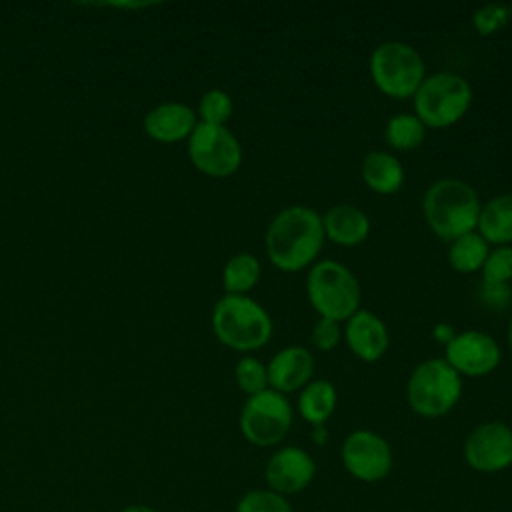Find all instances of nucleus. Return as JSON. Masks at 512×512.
<instances>
[{
    "instance_id": "nucleus-1",
    "label": "nucleus",
    "mask_w": 512,
    "mask_h": 512,
    "mask_svg": "<svg viewBox=\"0 0 512 512\" xmlns=\"http://www.w3.org/2000/svg\"><path fill=\"white\" fill-rule=\"evenodd\" d=\"M324 242L322 214L302 204L282 208L264 234L266 256L282 272H298L312 266Z\"/></svg>"
},
{
    "instance_id": "nucleus-2",
    "label": "nucleus",
    "mask_w": 512,
    "mask_h": 512,
    "mask_svg": "<svg viewBox=\"0 0 512 512\" xmlns=\"http://www.w3.org/2000/svg\"><path fill=\"white\" fill-rule=\"evenodd\" d=\"M482 202L478 192L460 178L432 182L422 198V214L428 228L446 242L474 232Z\"/></svg>"
},
{
    "instance_id": "nucleus-3",
    "label": "nucleus",
    "mask_w": 512,
    "mask_h": 512,
    "mask_svg": "<svg viewBox=\"0 0 512 512\" xmlns=\"http://www.w3.org/2000/svg\"><path fill=\"white\" fill-rule=\"evenodd\" d=\"M216 338L238 352H252L272 338V318L266 308L250 296L224 294L212 310Z\"/></svg>"
},
{
    "instance_id": "nucleus-4",
    "label": "nucleus",
    "mask_w": 512,
    "mask_h": 512,
    "mask_svg": "<svg viewBox=\"0 0 512 512\" xmlns=\"http://www.w3.org/2000/svg\"><path fill=\"white\" fill-rule=\"evenodd\" d=\"M306 294L320 318L344 322L360 310V282L348 266L336 260H320L310 266Z\"/></svg>"
},
{
    "instance_id": "nucleus-5",
    "label": "nucleus",
    "mask_w": 512,
    "mask_h": 512,
    "mask_svg": "<svg viewBox=\"0 0 512 512\" xmlns=\"http://www.w3.org/2000/svg\"><path fill=\"white\" fill-rule=\"evenodd\" d=\"M374 86L388 98H412L426 78V64L420 52L400 40H386L378 44L368 62Z\"/></svg>"
},
{
    "instance_id": "nucleus-6",
    "label": "nucleus",
    "mask_w": 512,
    "mask_h": 512,
    "mask_svg": "<svg viewBox=\"0 0 512 512\" xmlns=\"http://www.w3.org/2000/svg\"><path fill=\"white\" fill-rule=\"evenodd\" d=\"M414 114L426 128H448L472 106V86L454 72H436L422 80L412 96Z\"/></svg>"
},
{
    "instance_id": "nucleus-7",
    "label": "nucleus",
    "mask_w": 512,
    "mask_h": 512,
    "mask_svg": "<svg viewBox=\"0 0 512 512\" xmlns=\"http://www.w3.org/2000/svg\"><path fill=\"white\" fill-rule=\"evenodd\" d=\"M462 396V376L444 360L428 358L420 362L406 384L408 406L424 418L448 414Z\"/></svg>"
},
{
    "instance_id": "nucleus-8",
    "label": "nucleus",
    "mask_w": 512,
    "mask_h": 512,
    "mask_svg": "<svg viewBox=\"0 0 512 512\" xmlns=\"http://www.w3.org/2000/svg\"><path fill=\"white\" fill-rule=\"evenodd\" d=\"M292 416V404L286 394L266 388L246 398L240 410V432L254 446H276L286 438Z\"/></svg>"
},
{
    "instance_id": "nucleus-9",
    "label": "nucleus",
    "mask_w": 512,
    "mask_h": 512,
    "mask_svg": "<svg viewBox=\"0 0 512 512\" xmlns=\"http://www.w3.org/2000/svg\"><path fill=\"white\" fill-rule=\"evenodd\" d=\"M188 158L198 172L228 178L242 164V146L228 126L198 122L188 138Z\"/></svg>"
},
{
    "instance_id": "nucleus-10",
    "label": "nucleus",
    "mask_w": 512,
    "mask_h": 512,
    "mask_svg": "<svg viewBox=\"0 0 512 512\" xmlns=\"http://www.w3.org/2000/svg\"><path fill=\"white\" fill-rule=\"evenodd\" d=\"M340 456L350 476L360 482H378L392 470V448L372 430L350 432L342 444Z\"/></svg>"
},
{
    "instance_id": "nucleus-11",
    "label": "nucleus",
    "mask_w": 512,
    "mask_h": 512,
    "mask_svg": "<svg viewBox=\"0 0 512 512\" xmlns=\"http://www.w3.org/2000/svg\"><path fill=\"white\" fill-rule=\"evenodd\" d=\"M466 464L482 474H494L512 466V430L508 424L492 420L470 430L464 440Z\"/></svg>"
},
{
    "instance_id": "nucleus-12",
    "label": "nucleus",
    "mask_w": 512,
    "mask_h": 512,
    "mask_svg": "<svg viewBox=\"0 0 512 512\" xmlns=\"http://www.w3.org/2000/svg\"><path fill=\"white\" fill-rule=\"evenodd\" d=\"M444 360L460 376H486L494 372L500 364L498 342L482 330H462L456 332L454 340L444 348Z\"/></svg>"
},
{
    "instance_id": "nucleus-13",
    "label": "nucleus",
    "mask_w": 512,
    "mask_h": 512,
    "mask_svg": "<svg viewBox=\"0 0 512 512\" xmlns=\"http://www.w3.org/2000/svg\"><path fill=\"white\" fill-rule=\"evenodd\" d=\"M316 464L312 456L298 446H284L276 450L264 468V480L270 490L288 496L302 492L314 478Z\"/></svg>"
},
{
    "instance_id": "nucleus-14",
    "label": "nucleus",
    "mask_w": 512,
    "mask_h": 512,
    "mask_svg": "<svg viewBox=\"0 0 512 512\" xmlns=\"http://www.w3.org/2000/svg\"><path fill=\"white\" fill-rule=\"evenodd\" d=\"M314 368L316 360L308 348L286 346L278 350L266 364L268 388L280 394L302 390L312 380Z\"/></svg>"
},
{
    "instance_id": "nucleus-15",
    "label": "nucleus",
    "mask_w": 512,
    "mask_h": 512,
    "mask_svg": "<svg viewBox=\"0 0 512 512\" xmlns=\"http://www.w3.org/2000/svg\"><path fill=\"white\" fill-rule=\"evenodd\" d=\"M344 340L350 352L362 362L380 360L390 344L388 328L380 316L370 310L354 312L344 326Z\"/></svg>"
},
{
    "instance_id": "nucleus-16",
    "label": "nucleus",
    "mask_w": 512,
    "mask_h": 512,
    "mask_svg": "<svg viewBox=\"0 0 512 512\" xmlns=\"http://www.w3.org/2000/svg\"><path fill=\"white\" fill-rule=\"evenodd\" d=\"M198 126L196 110L184 102H162L144 116V132L162 144L188 140Z\"/></svg>"
},
{
    "instance_id": "nucleus-17",
    "label": "nucleus",
    "mask_w": 512,
    "mask_h": 512,
    "mask_svg": "<svg viewBox=\"0 0 512 512\" xmlns=\"http://www.w3.org/2000/svg\"><path fill=\"white\" fill-rule=\"evenodd\" d=\"M324 234L330 242L352 248L362 244L370 234V218L354 204H336L322 214Z\"/></svg>"
},
{
    "instance_id": "nucleus-18",
    "label": "nucleus",
    "mask_w": 512,
    "mask_h": 512,
    "mask_svg": "<svg viewBox=\"0 0 512 512\" xmlns=\"http://www.w3.org/2000/svg\"><path fill=\"white\" fill-rule=\"evenodd\" d=\"M360 174L364 184L380 196L396 194L404 184L402 162L392 152H386V150L368 152L362 160Z\"/></svg>"
},
{
    "instance_id": "nucleus-19",
    "label": "nucleus",
    "mask_w": 512,
    "mask_h": 512,
    "mask_svg": "<svg viewBox=\"0 0 512 512\" xmlns=\"http://www.w3.org/2000/svg\"><path fill=\"white\" fill-rule=\"evenodd\" d=\"M476 232L492 246H512V192L482 204Z\"/></svg>"
},
{
    "instance_id": "nucleus-20",
    "label": "nucleus",
    "mask_w": 512,
    "mask_h": 512,
    "mask_svg": "<svg viewBox=\"0 0 512 512\" xmlns=\"http://www.w3.org/2000/svg\"><path fill=\"white\" fill-rule=\"evenodd\" d=\"M338 394L332 382L328 380H310L298 396V414L312 426L326 424L334 414Z\"/></svg>"
},
{
    "instance_id": "nucleus-21",
    "label": "nucleus",
    "mask_w": 512,
    "mask_h": 512,
    "mask_svg": "<svg viewBox=\"0 0 512 512\" xmlns=\"http://www.w3.org/2000/svg\"><path fill=\"white\" fill-rule=\"evenodd\" d=\"M262 276L260 260L250 252H238L228 258L222 270V286L226 294L248 296Z\"/></svg>"
},
{
    "instance_id": "nucleus-22",
    "label": "nucleus",
    "mask_w": 512,
    "mask_h": 512,
    "mask_svg": "<svg viewBox=\"0 0 512 512\" xmlns=\"http://www.w3.org/2000/svg\"><path fill=\"white\" fill-rule=\"evenodd\" d=\"M490 252V244L474 230L454 238L448 246V264L460 274L478 272Z\"/></svg>"
},
{
    "instance_id": "nucleus-23",
    "label": "nucleus",
    "mask_w": 512,
    "mask_h": 512,
    "mask_svg": "<svg viewBox=\"0 0 512 512\" xmlns=\"http://www.w3.org/2000/svg\"><path fill=\"white\" fill-rule=\"evenodd\" d=\"M426 138V126L416 114H396L384 126V140L392 150H416Z\"/></svg>"
},
{
    "instance_id": "nucleus-24",
    "label": "nucleus",
    "mask_w": 512,
    "mask_h": 512,
    "mask_svg": "<svg viewBox=\"0 0 512 512\" xmlns=\"http://www.w3.org/2000/svg\"><path fill=\"white\" fill-rule=\"evenodd\" d=\"M234 102L230 94L222 88H210L200 96L198 102V122L202 124H214V126H226V122L232 118Z\"/></svg>"
},
{
    "instance_id": "nucleus-25",
    "label": "nucleus",
    "mask_w": 512,
    "mask_h": 512,
    "mask_svg": "<svg viewBox=\"0 0 512 512\" xmlns=\"http://www.w3.org/2000/svg\"><path fill=\"white\" fill-rule=\"evenodd\" d=\"M234 378L238 388L246 394V396H254L258 392H264L268 388V370L266 364L260 362L254 356H242L236 362L234 368Z\"/></svg>"
},
{
    "instance_id": "nucleus-26",
    "label": "nucleus",
    "mask_w": 512,
    "mask_h": 512,
    "mask_svg": "<svg viewBox=\"0 0 512 512\" xmlns=\"http://www.w3.org/2000/svg\"><path fill=\"white\" fill-rule=\"evenodd\" d=\"M482 284L490 286H508L512 280V246H494L482 268Z\"/></svg>"
},
{
    "instance_id": "nucleus-27",
    "label": "nucleus",
    "mask_w": 512,
    "mask_h": 512,
    "mask_svg": "<svg viewBox=\"0 0 512 512\" xmlns=\"http://www.w3.org/2000/svg\"><path fill=\"white\" fill-rule=\"evenodd\" d=\"M236 512H292L286 496L270 490L258 488L248 490L236 504Z\"/></svg>"
},
{
    "instance_id": "nucleus-28",
    "label": "nucleus",
    "mask_w": 512,
    "mask_h": 512,
    "mask_svg": "<svg viewBox=\"0 0 512 512\" xmlns=\"http://www.w3.org/2000/svg\"><path fill=\"white\" fill-rule=\"evenodd\" d=\"M512 14H510V4L504 2H490L480 6L474 14H472V24L478 30V34L482 36H490L494 32H498L500 28H504L510 22Z\"/></svg>"
},
{
    "instance_id": "nucleus-29",
    "label": "nucleus",
    "mask_w": 512,
    "mask_h": 512,
    "mask_svg": "<svg viewBox=\"0 0 512 512\" xmlns=\"http://www.w3.org/2000/svg\"><path fill=\"white\" fill-rule=\"evenodd\" d=\"M310 340H312V346L320 352L334 350L342 340V322L318 316V320L312 324Z\"/></svg>"
},
{
    "instance_id": "nucleus-30",
    "label": "nucleus",
    "mask_w": 512,
    "mask_h": 512,
    "mask_svg": "<svg viewBox=\"0 0 512 512\" xmlns=\"http://www.w3.org/2000/svg\"><path fill=\"white\" fill-rule=\"evenodd\" d=\"M482 298L488 304H506L510 300V292L508 286H490V284H482Z\"/></svg>"
},
{
    "instance_id": "nucleus-31",
    "label": "nucleus",
    "mask_w": 512,
    "mask_h": 512,
    "mask_svg": "<svg viewBox=\"0 0 512 512\" xmlns=\"http://www.w3.org/2000/svg\"><path fill=\"white\" fill-rule=\"evenodd\" d=\"M454 336H456V328L452 324H448V322H438L432 328V338L438 344H444V348L454 340Z\"/></svg>"
},
{
    "instance_id": "nucleus-32",
    "label": "nucleus",
    "mask_w": 512,
    "mask_h": 512,
    "mask_svg": "<svg viewBox=\"0 0 512 512\" xmlns=\"http://www.w3.org/2000/svg\"><path fill=\"white\" fill-rule=\"evenodd\" d=\"M120 512H156V510L150 508V506H146V504H130V506L122 508Z\"/></svg>"
},
{
    "instance_id": "nucleus-33",
    "label": "nucleus",
    "mask_w": 512,
    "mask_h": 512,
    "mask_svg": "<svg viewBox=\"0 0 512 512\" xmlns=\"http://www.w3.org/2000/svg\"><path fill=\"white\" fill-rule=\"evenodd\" d=\"M314 428V432H312V438L318 442V444H322L324 442V438H326V428H324V424H320V426H312Z\"/></svg>"
},
{
    "instance_id": "nucleus-34",
    "label": "nucleus",
    "mask_w": 512,
    "mask_h": 512,
    "mask_svg": "<svg viewBox=\"0 0 512 512\" xmlns=\"http://www.w3.org/2000/svg\"><path fill=\"white\" fill-rule=\"evenodd\" d=\"M506 336H508V346H510V350H512V316H510V320H508V330H506Z\"/></svg>"
},
{
    "instance_id": "nucleus-35",
    "label": "nucleus",
    "mask_w": 512,
    "mask_h": 512,
    "mask_svg": "<svg viewBox=\"0 0 512 512\" xmlns=\"http://www.w3.org/2000/svg\"><path fill=\"white\" fill-rule=\"evenodd\" d=\"M510 430H512V424H510Z\"/></svg>"
}]
</instances>
